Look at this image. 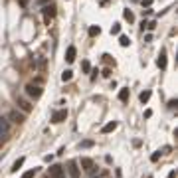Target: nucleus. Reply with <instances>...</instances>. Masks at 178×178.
I'll list each match as a JSON object with an SVG mask.
<instances>
[{"mask_svg":"<svg viewBox=\"0 0 178 178\" xmlns=\"http://www.w3.org/2000/svg\"><path fill=\"white\" fill-rule=\"evenodd\" d=\"M150 4H152V0H143V6H146V8H148Z\"/></svg>","mask_w":178,"mask_h":178,"instance_id":"a878e982","label":"nucleus"},{"mask_svg":"<svg viewBox=\"0 0 178 178\" xmlns=\"http://www.w3.org/2000/svg\"><path fill=\"white\" fill-rule=\"evenodd\" d=\"M75 54H77L75 46H69V48H67V52H65V61H67V63H71V61L75 59Z\"/></svg>","mask_w":178,"mask_h":178,"instance_id":"9d476101","label":"nucleus"},{"mask_svg":"<svg viewBox=\"0 0 178 178\" xmlns=\"http://www.w3.org/2000/svg\"><path fill=\"white\" fill-rule=\"evenodd\" d=\"M168 107H170V109H174V107H176V101H174V99H172V101H168Z\"/></svg>","mask_w":178,"mask_h":178,"instance_id":"393cba45","label":"nucleus"},{"mask_svg":"<svg viewBox=\"0 0 178 178\" xmlns=\"http://www.w3.org/2000/svg\"><path fill=\"white\" fill-rule=\"evenodd\" d=\"M16 103H18V107H20V111L22 113H30L32 111V103H30L28 99H24V97H18V99H16Z\"/></svg>","mask_w":178,"mask_h":178,"instance_id":"6e6552de","label":"nucleus"},{"mask_svg":"<svg viewBox=\"0 0 178 178\" xmlns=\"http://www.w3.org/2000/svg\"><path fill=\"white\" fill-rule=\"evenodd\" d=\"M34 174H36V170H28L22 174V178H34Z\"/></svg>","mask_w":178,"mask_h":178,"instance_id":"5701e85b","label":"nucleus"},{"mask_svg":"<svg viewBox=\"0 0 178 178\" xmlns=\"http://www.w3.org/2000/svg\"><path fill=\"white\" fill-rule=\"evenodd\" d=\"M50 178H65V170H63V166H59V164H52V166H50Z\"/></svg>","mask_w":178,"mask_h":178,"instance_id":"39448f33","label":"nucleus"},{"mask_svg":"<svg viewBox=\"0 0 178 178\" xmlns=\"http://www.w3.org/2000/svg\"><path fill=\"white\" fill-rule=\"evenodd\" d=\"M79 146H81V148H89V146H93V141H81Z\"/></svg>","mask_w":178,"mask_h":178,"instance_id":"412c9836","label":"nucleus"},{"mask_svg":"<svg viewBox=\"0 0 178 178\" xmlns=\"http://www.w3.org/2000/svg\"><path fill=\"white\" fill-rule=\"evenodd\" d=\"M158 156H160V152H154V154L150 156V160H152V162H156V160H158Z\"/></svg>","mask_w":178,"mask_h":178,"instance_id":"b1692460","label":"nucleus"},{"mask_svg":"<svg viewBox=\"0 0 178 178\" xmlns=\"http://www.w3.org/2000/svg\"><path fill=\"white\" fill-rule=\"evenodd\" d=\"M71 77H73V71H71V69H65L61 73V79H63V81H71Z\"/></svg>","mask_w":178,"mask_h":178,"instance_id":"2eb2a0df","label":"nucleus"},{"mask_svg":"<svg viewBox=\"0 0 178 178\" xmlns=\"http://www.w3.org/2000/svg\"><path fill=\"white\" fill-rule=\"evenodd\" d=\"M8 119H10L12 123H16V125H22V123L26 121V113H22V111H18V109H14V111H10Z\"/></svg>","mask_w":178,"mask_h":178,"instance_id":"7ed1b4c3","label":"nucleus"},{"mask_svg":"<svg viewBox=\"0 0 178 178\" xmlns=\"http://www.w3.org/2000/svg\"><path fill=\"white\" fill-rule=\"evenodd\" d=\"M67 170H69L71 178H79V168H77V162H75V160H69V162H67Z\"/></svg>","mask_w":178,"mask_h":178,"instance_id":"1a4fd4ad","label":"nucleus"},{"mask_svg":"<svg viewBox=\"0 0 178 178\" xmlns=\"http://www.w3.org/2000/svg\"><path fill=\"white\" fill-rule=\"evenodd\" d=\"M79 164H81V168L87 172V174H93V172H95V162H93L91 158H87V156H85V158H81V162H79Z\"/></svg>","mask_w":178,"mask_h":178,"instance_id":"0eeeda50","label":"nucleus"},{"mask_svg":"<svg viewBox=\"0 0 178 178\" xmlns=\"http://www.w3.org/2000/svg\"><path fill=\"white\" fill-rule=\"evenodd\" d=\"M65 119H67V109H59V111H54L52 123H54V125H59V123H63Z\"/></svg>","mask_w":178,"mask_h":178,"instance_id":"423d86ee","label":"nucleus"},{"mask_svg":"<svg viewBox=\"0 0 178 178\" xmlns=\"http://www.w3.org/2000/svg\"><path fill=\"white\" fill-rule=\"evenodd\" d=\"M123 16H125V20H129V22H133V20H135V16H133V12H131V10H125V12H123Z\"/></svg>","mask_w":178,"mask_h":178,"instance_id":"aec40b11","label":"nucleus"},{"mask_svg":"<svg viewBox=\"0 0 178 178\" xmlns=\"http://www.w3.org/2000/svg\"><path fill=\"white\" fill-rule=\"evenodd\" d=\"M119 44H121L123 48H127V46L131 44V40H129V38H127V36H121V38H119Z\"/></svg>","mask_w":178,"mask_h":178,"instance_id":"a211bd4d","label":"nucleus"},{"mask_svg":"<svg viewBox=\"0 0 178 178\" xmlns=\"http://www.w3.org/2000/svg\"><path fill=\"white\" fill-rule=\"evenodd\" d=\"M24 162H26V158H24V156H20V158H18V160H16V162H14V164H12V168H10V170H12V172H18V168H20V166H22V164H24Z\"/></svg>","mask_w":178,"mask_h":178,"instance_id":"ddd939ff","label":"nucleus"},{"mask_svg":"<svg viewBox=\"0 0 178 178\" xmlns=\"http://www.w3.org/2000/svg\"><path fill=\"white\" fill-rule=\"evenodd\" d=\"M81 67H83V71H85V73H89V71H91V65H89V61H83Z\"/></svg>","mask_w":178,"mask_h":178,"instance_id":"4be33fe9","label":"nucleus"},{"mask_svg":"<svg viewBox=\"0 0 178 178\" xmlns=\"http://www.w3.org/2000/svg\"><path fill=\"white\" fill-rule=\"evenodd\" d=\"M127 99H129V87H125V89H121V91H119V101H123V103H125Z\"/></svg>","mask_w":178,"mask_h":178,"instance_id":"4468645a","label":"nucleus"},{"mask_svg":"<svg viewBox=\"0 0 178 178\" xmlns=\"http://www.w3.org/2000/svg\"><path fill=\"white\" fill-rule=\"evenodd\" d=\"M111 34H113V36L121 34V24H113V26H111Z\"/></svg>","mask_w":178,"mask_h":178,"instance_id":"6ab92c4d","label":"nucleus"},{"mask_svg":"<svg viewBox=\"0 0 178 178\" xmlns=\"http://www.w3.org/2000/svg\"><path fill=\"white\" fill-rule=\"evenodd\" d=\"M156 65L160 67V69H166V52H160V56H158V59H156Z\"/></svg>","mask_w":178,"mask_h":178,"instance_id":"9b49d317","label":"nucleus"},{"mask_svg":"<svg viewBox=\"0 0 178 178\" xmlns=\"http://www.w3.org/2000/svg\"><path fill=\"white\" fill-rule=\"evenodd\" d=\"M115 129H117V121H111V123H107V125H103L101 133H103V135H107V133H113Z\"/></svg>","mask_w":178,"mask_h":178,"instance_id":"f8f14e48","label":"nucleus"},{"mask_svg":"<svg viewBox=\"0 0 178 178\" xmlns=\"http://www.w3.org/2000/svg\"><path fill=\"white\" fill-rule=\"evenodd\" d=\"M42 93H44V91H42L40 85H34V83H28V85H26V95L32 97V99H40Z\"/></svg>","mask_w":178,"mask_h":178,"instance_id":"f257e3e1","label":"nucleus"},{"mask_svg":"<svg viewBox=\"0 0 178 178\" xmlns=\"http://www.w3.org/2000/svg\"><path fill=\"white\" fill-rule=\"evenodd\" d=\"M150 95H152V93H150V91H143V93H141V95H139V99H141V103H146V101H148V99H150Z\"/></svg>","mask_w":178,"mask_h":178,"instance_id":"dca6fc26","label":"nucleus"},{"mask_svg":"<svg viewBox=\"0 0 178 178\" xmlns=\"http://www.w3.org/2000/svg\"><path fill=\"white\" fill-rule=\"evenodd\" d=\"M42 14H44V22L50 24V20L56 16V6H54V4H50V6H44V8H42Z\"/></svg>","mask_w":178,"mask_h":178,"instance_id":"20e7f679","label":"nucleus"},{"mask_svg":"<svg viewBox=\"0 0 178 178\" xmlns=\"http://www.w3.org/2000/svg\"><path fill=\"white\" fill-rule=\"evenodd\" d=\"M8 133H10V121L0 117V141H6Z\"/></svg>","mask_w":178,"mask_h":178,"instance_id":"f03ea898","label":"nucleus"},{"mask_svg":"<svg viewBox=\"0 0 178 178\" xmlns=\"http://www.w3.org/2000/svg\"><path fill=\"white\" fill-rule=\"evenodd\" d=\"M99 34H101V28L99 26H91V28H89V36H91V38L99 36Z\"/></svg>","mask_w":178,"mask_h":178,"instance_id":"f3484780","label":"nucleus"},{"mask_svg":"<svg viewBox=\"0 0 178 178\" xmlns=\"http://www.w3.org/2000/svg\"><path fill=\"white\" fill-rule=\"evenodd\" d=\"M91 178H99V176H91Z\"/></svg>","mask_w":178,"mask_h":178,"instance_id":"bb28decb","label":"nucleus"}]
</instances>
